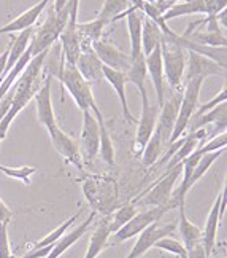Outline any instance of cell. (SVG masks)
Instances as JSON below:
<instances>
[{
  "label": "cell",
  "mask_w": 227,
  "mask_h": 258,
  "mask_svg": "<svg viewBox=\"0 0 227 258\" xmlns=\"http://www.w3.org/2000/svg\"><path fill=\"white\" fill-rule=\"evenodd\" d=\"M176 231V225L175 223H167V225H161L159 220L151 223L150 226H146L145 230L137 234L138 239L135 241L132 250L129 252L126 258H140L142 255H145L148 250L154 247V244L162 239V237L172 236Z\"/></svg>",
  "instance_id": "cell-12"
},
{
  "label": "cell",
  "mask_w": 227,
  "mask_h": 258,
  "mask_svg": "<svg viewBox=\"0 0 227 258\" xmlns=\"http://www.w3.org/2000/svg\"><path fill=\"white\" fill-rule=\"evenodd\" d=\"M225 97H227V89H225V85L221 88V91L216 94L211 101H208V102H205V104H202L200 107H197V110H195V113L192 115V116H199V115H203V113H206V112H210V110H213L214 107H218L219 104H224L225 102Z\"/></svg>",
  "instance_id": "cell-41"
},
{
  "label": "cell",
  "mask_w": 227,
  "mask_h": 258,
  "mask_svg": "<svg viewBox=\"0 0 227 258\" xmlns=\"http://www.w3.org/2000/svg\"><path fill=\"white\" fill-rule=\"evenodd\" d=\"M123 18L127 21V31H129V38H131V59H135L138 54H142V24L145 15L134 5L129 7L124 12Z\"/></svg>",
  "instance_id": "cell-22"
},
{
  "label": "cell",
  "mask_w": 227,
  "mask_h": 258,
  "mask_svg": "<svg viewBox=\"0 0 227 258\" xmlns=\"http://www.w3.org/2000/svg\"><path fill=\"white\" fill-rule=\"evenodd\" d=\"M157 115H159V105H151L150 102L142 104V116L137 121V133H135V145L134 150L137 155H142L146 142L150 141L153 136L156 123H157Z\"/></svg>",
  "instance_id": "cell-17"
},
{
  "label": "cell",
  "mask_w": 227,
  "mask_h": 258,
  "mask_svg": "<svg viewBox=\"0 0 227 258\" xmlns=\"http://www.w3.org/2000/svg\"><path fill=\"white\" fill-rule=\"evenodd\" d=\"M49 51V49H48ZM48 51H43L40 54H37L31 59V62L27 64V67L23 71V74L19 75V78L15 82L13 88V101L10 105L8 112L2 116L0 120V144L7 137L8 129L15 121V118L23 112V108L32 101L35 93L38 91V88L42 86L40 74L45 64V59Z\"/></svg>",
  "instance_id": "cell-1"
},
{
  "label": "cell",
  "mask_w": 227,
  "mask_h": 258,
  "mask_svg": "<svg viewBox=\"0 0 227 258\" xmlns=\"http://www.w3.org/2000/svg\"><path fill=\"white\" fill-rule=\"evenodd\" d=\"M143 2L151 4V5H159V4H162V2H164V0H143Z\"/></svg>",
  "instance_id": "cell-49"
},
{
  "label": "cell",
  "mask_w": 227,
  "mask_h": 258,
  "mask_svg": "<svg viewBox=\"0 0 227 258\" xmlns=\"http://www.w3.org/2000/svg\"><path fill=\"white\" fill-rule=\"evenodd\" d=\"M131 4L135 7V8H138L142 12V7H143V0H131Z\"/></svg>",
  "instance_id": "cell-48"
},
{
  "label": "cell",
  "mask_w": 227,
  "mask_h": 258,
  "mask_svg": "<svg viewBox=\"0 0 227 258\" xmlns=\"http://www.w3.org/2000/svg\"><path fill=\"white\" fill-rule=\"evenodd\" d=\"M98 129H100V144H98V153H100L102 160L108 166H115V147L111 142L110 133H108V127L105 121L98 123Z\"/></svg>",
  "instance_id": "cell-37"
},
{
  "label": "cell",
  "mask_w": 227,
  "mask_h": 258,
  "mask_svg": "<svg viewBox=\"0 0 227 258\" xmlns=\"http://www.w3.org/2000/svg\"><path fill=\"white\" fill-rule=\"evenodd\" d=\"M162 37H164V34L161 31V27L154 21H151L150 18L145 16L143 24H142V51H143V54L148 56L153 49L161 46Z\"/></svg>",
  "instance_id": "cell-31"
},
{
  "label": "cell",
  "mask_w": 227,
  "mask_h": 258,
  "mask_svg": "<svg viewBox=\"0 0 227 258\" xmlns=\"http://www.w3.org/2000/svg\"><path fill=\"white\" fill-rule=\"evenodd\" d=\"M49 0H40L38 4H35L34 7H31L29 10H26L24 13H21L18 18H15L13 21L7 23L5 26L0 27V35L2 34H15V32H21L24 29L34 27L37 19L40 18V15L43 13V10L48 7Z\"/></svg>",
  "instance_id": "cell-21"
},
{
  "label": "cell",
  "mask_w": 227,
  "mask_h": 258,
  "mask_svg": "<svg viewBox=\"0 0 227 258\" xmlns=\"http://www.w3.org/2000/svg\"><path fill=\"white\" fill-rule=\"evenodd\" d=\"M181 101V94H175L172 99L164 102L159 107V115H157V123H156V131L159 133L164 145L169 144V139L172 136L173 126L176 121V115H178V107Z\"/></svg>",
  "instance_id": "cell-19"
},
{
  "label": "cell",
  "mask_w": 227,
  "mask_h": 258,
  "mask_svg": "<svg viewBox=\"0 0 227 258\" xmlns=\"http://www.w3.org/2000/svg\"><path fill=\"white\" fill-rule=\"evenodd\" d=\"M180 209V222H178V231L181 236V242L187 250H191L192 247L202 242V230L197 225H194L186 215L184 204L178 206Z\"/></svg>",
  "instance_id": "cell-27"
},
{
  "label": "cell",
  "mask_w": 227,
  "mask_h": 258,
  "mask_svg": "<svg viewBox=\"0 0 227 258\" xmlns=\"http://www.w3.org/2000/svg\"><path fill=\"white\" fill-rule=\"evenodd\" d=\"M102 74H103V78L111 85V88L115 89L116 96L120 97V102H121V107H123V115H124V120L129 121V123H137L135 116L132 115L131 108H129V104H127V97H126V74L124 72H120V71H113L110 67H105L102 69Z\"/></svg>",
  "instance_id": "cell-25"
},
{
  "label": "cell",
  "mask_w": 227,
  "mask_h": 258,
  "mask_svg": "<svg viewBox=\"0 0 227 258\" xmlns=\"http://www.w3.org/2000/svg\"><path fill=\"white\" fill-rule=\"evenodd\" d=\"M72 2L73 0H68V4L61 10V12H54L51 8L45 19V23H42V26H38V27H34L32 40L29 43L32 56L48 51V49L53 46V43H56L59 40V35H61V32L64 31V26L68 19V15H70Z\"/></svg>",
  "instance_id": "cell-3"
},
{
  "label": "cell",
  "mask_w": 227,
  "mask_h": 258,
  "mask_svg": "<svg viewBox=\"0 0 227 258\" xmlns=\"http://www.w3.org/2000/svg\"><path fill=\"white\" fill-rule=\"evenodd\" d=\"M0 258H13L8 239V225H0Z\"/></svg>",
  "instance_id": "cell-42"
},
{
  "label": "cell",
  "mask_w": 227,
  "mask_h": 258,
  "mask_svg": "<svg viewBox=\"0 0 227 258\" xmlns=\"http://www.w3.org/2000/svg\"><path fill=\"white\" fill-rule=\"evenodd\" d=\"M224 77L225 69L221 67L213 59L199 54L195 51H186V71H184V80H192V78H200L206 80L210 77Z\"/></svg>",
  "instance_id": "cell-11"
},
{
  "label": "cell",
  "mask_w": 227,
  "mask_h": 258,
  "mask_svg": "<svg viewBox=\"0 0 227 258\" xmlns=\"http://www.w3.org/2000/svg\"><path fill=\"white\" fill-rule=\"evenodd\" d=\"M15 212L10 209V207L5 204V201L0 198V225H10V222L13 220Z\"/></svg>",
  "instance_id": "cell-44"
},
{
  "label": "cell",
  "mask_w": 227,
  "mask_h": 258,
  "mask_svg": "<svg viewBox=\"0 0 227 258\" xmlns=\"http://www.w3.org/2000/svg\"><path fill=\"white\" fill-rule=\"evenodd\" d=\"M95 215H97V214L92 212L83 223H80L78 226H75L72 231H68L67 234H64V236L61 237V239H57V241L54 242V245H53L51 252H49L45 258H59L62 253H65L76 241H80L81 237H83L87 231H89L91 225H92L94 220H95Z\"/></svg>",
  "instance_id": "cell-20"
},
{
  "label": "cell",
  "mask_w": 227,
  "mask_h": 258,
  "mask_svg": "<svg viewBox=\"0 0 227 258\" xmlns=\"http://www.w3.org/2000/svg\"><path fill=\"white\" fill-rule=\"evenodd\" d=\"M81 212H78V214H75V215H72L70 218H67V220L64 222V223H61L54 231H51L49 234H46L42 241H37L35 244H34V247L32 249H40V247H46V245H51V244H54L57 239H61V237L65 234V231H68L70 230V226H73L75 225V222H76V218H78V215H80Z\"/></svg>",
  "instance_id": "cell-38"
},
{
  "label": "cell",
  "mask_w": 227,
  "mask_h": 258,
  "mask_svg": "<svg viewBox=\"0 0 227 258\" xmlns=\"http://www.w3.org/2000/svg\"><path fill=\"white\" fill-rule=\"evenodd\" d=\"M92 51L97 54V57L100 59V62L105 67H110L113 71H120V72H127L131 67L132 59L131 56L121 51L120 48L115 46L113 43L106 42V40H97L92 43Z\"/></svg>",
  "instance_id": "cell-14"
},
{
  "label": "cell",
  "mask_w": 227,
  "mask_h": 258,
  "mask_svg": "<svg viewBox=\"0 0 227 258\" xmlns=\"http://www.w3.org/2000/svg\"><path fill=\"white\" fill-rule=\"evenodd\" d=\"M162 147H164L162 139H161L159 133L154 129L153 136L150 137V141L146 142L143 152H142V161L146 167H151L159 161L161 153H162Z\"/></svg>",
  "instance_id": "cell-33"
},
{
  "label": "cell",
  "mask_w": 227,
  "mask_h": 258,
  "mask_svg": "<svg viewBox=\"0 0 227 258\" xmlns=\"http://www.w3.org/2000/svg\"><path fill=\"white\" fill-rule=\"evenodd\" d=\"M137 212H138L137 211V204L134 201L132 203H127L124 206L116 207V211L113 214L108 215V218H110V230H111V234L116 233L123 225H126L127 222H129Z\"/></svg>",
  "instance_id": "cell-35"
},
{
  "label": "cell",
  "mask_w": 227,
  "mask_h": 258,
  "mask_svg": "<svg viewBox=\"0 0 227 258\" xmlns=\"http://www.w3.org/2000/svg\"><path fill=\"white\" fill-rule=\"evenodd\" d=\"M146 78H148L146 61H145V54L142 53L135 59H132L129 71L126 72V82L137 86L138 93L142 96V104L150 102V97H148V91H146Z\"/></svg>",
  "instance_id": "cell-26"
},
{
  "label": "cell",
  "mask_w": 227,
  "mask_h": 258,
  "mask_svg": "<svg viewBox=\"0 0 227 258\" xmlns=\"http://www.w3.org/2000/svg\"><path fill=\"white\" fill-rule=\"evenodd\" d=\"M83 129L80 137V155L83 163H94L98 155V144H100V129L98 121L91 110H83Z\"/></svg>",
  "instance_id": "cell-10"
},
{
  "label": "cell",
  "mask_w": 227,
  "mask_h": 258,
  "mask_svg": "<svg viewBox=\"0 0 227 258\" xmlns=\"http://www.w3.org/2000/svg\"><path fill=\"white\" fill-rule=\"evenodd\" d=\"M191 121H192V129H191V131H195V129L205 127L206 124H211V123L216 124V123H219V121H227L225 120V102L224 104H219L218 107H214L213 110L206 112L203 115L192 116Z\"/></svg>",
  "instance_id": "cell-36"
},
{
  "label": "cell",
  "mask_w": 227,
  "mask_h": 258,
  "mask_svg": "<svg viewBox=\"0 0 227 258\" xmlns=\"http://www.w3.org/2000/svg\"><path fill=\"white\" fill-rule=\"evenodd\" d=\"M0 172H4L7 177L15 178V180L23 182L24 185H31V178L32 175L37 172L35 166H21V167H10V166H4L0 164Z\"/></svg>",
  "instance_id": "cell-39"
},
{
  "label": "cell",
  "mask_w": 227,
  "mask_h": 258,
  "mask_svg": "<svg viewBox=\"0 0 227 258\" xmlns=\"http://www.w3.org/2000/svg\"><path fill=\"white\" fill-rule=\"evenodd\" d=\"M129 7H132L131 0H105L102 5V10L97 15V19L103 21L105 26L111 24V23L118 21V19H123L124 12Z\"/></svg>",
  "instance_id": "cell-32"
},
{
  "label": "cell",
  "mask_w": 227,
  "mask_h": 258,
  "mask_svg": "<svg viewBox=\"0 0 227 258\" xmlns=\"http://www.w3.org/2000/svg\"><path fill=\"white\" fill-rule=\"evenodd\" d=\"M187 258H208V256H206V253H205V249H203L202 242L197 244L195 247H192L191 250H187Z\"/></svg>",
  "instance_id": "cell-45"
},
{
  "label": "cell",
  "mask_w": 227,
  "mask_h": 258,
  "mask_svg": "<svg viewBox=\"0 0 227 258\" xmlns=\"http://www.w3.org/2000/svg\"><path fill=\"white\" fill-rule=\"evenodd\" d=\"M224 211H225V188H222L218 198L214 200L210 214L206 217L205 228L202 230V245L205 249L206 256L211 255L216 245V236H218V228H219L221 217L224 215Z\"/></svg>",
  "instance_id": "cell-13"
},
{
  "label": "cell",
  "mask_w": 227,
  "mask_h": 258,
  "mask_svg": "<svg viewBox=\"0 0 227 258\" xmlns=\"http://www.w3.org/2000/svg\"><path fill=\"white\" fill-rule=\"evenodd\" d=\"M172 206H156V207H148L146 211L137 212L129 222L123 225L116 233L110 236V245L111 244H121L124 241H129L137 234H140L146 226H150L151 223L161 220L164 214L172 211Z\"/></svg>",
  "instance_id": "cell-8"
},
{
  "label": "cell",
  "mask_w": 227,
  "mask_h": 258,
  "mask_svg": "<svg viewBox=\"0 0 227 258\" xmlns=\"http://www.w3.org/2000/svg\"><path fill=\"white\" fill-rule=\"evenodd\" d=\"M110 236H111L110 218H108V215H102V218L98 220L91 234L89 245H87V250L83 258H97L110 245Z\"/></svg>",
  "instance_id": "cell-23"
},
{
  "label": "cell",
  "mask_w": 227,
  "mask_h": 258,
  "mask_svg": "<svg viewBox=\"0 0 227 258\" xmlns=\"http://www.w3.org/2000/svg\"><path fill=\"white\" fill-rule=\"evenodd\" d=\"M51 78H53L51 74L46 75L42 86L38 88V91L34 96V101L37 105V118L45 126L46 131H51V129L59 126L54 116V108L51 101Z\"/></svg>",
  "instance_id": "cell-16"
},
{
  "label": "cell",
  "mask_w": 227,
  "mask_h": 258,
  "mask_svg": "<svg viewBox=\"0 0 227 258\" xmlns=\"http://www.w3.org/2000/svg\"><path fill=\"white\" fill-rule=\"evenodd\" d=\"M186 38L206 46H227V38L224 31H194Z\"/></svg>",
  "instance_id": "cell-34"
},
{
  "label": "cell",
  "mask_w": 227,
  "mask_h": 258,
  "mask_svg": "<svg viewBox=\"0 0 227 258\" xmlns=\"http://www.w3.org/2000/svg\"><path fill=\"white\" fill-rule=\"evenodd\" d=\"M191 15H205L203 0H178L175 2L167 12L162 15L164 21L180 18V16H191Z\"/></svg>",
  "instance_id": "cell-30"
},
{
  "label": "cell",
  "mask_w": 227,
  "mask_h": 258,
  "mask_svg": "<svg viewBox=\"0 0 227 258\" xmlns=\"http://www.w3.org/2000/svg\"><path fill=\"white\" fill-rule=\"evenodd\" d=\"M154 247L156 249L164 250V252H169V253L175 255L176 258H187V249L183 245V242L173 239V237H170V236L159 239L154 244Z\"/></svg>",
  "instance_id": "cell-40"
},
{
  "label": "cell",
  "mask_w": 227,
  "mask_h": 258,
  "mask_svg": "<svg viewBox=\"0 0 227 258\" xmlns=\"http://www.w3.org/2000/svg\"><path fill=\"white\" fill-rule=\"evenodd\" d=\"M7 59H8V46L0 53V80L4 78V72H5V66H7Z\"/></svg>",
  "instance_id": "cell-46"
},
{
  "label": "cell",
  "mask_w": 227,
  "mask_h": 258,
  "mask_svg": "<svg viewBox=\"0 0 227 258\" xmlns=\"http://www.w3.org/2000/svg\"><path fill=\"white\" fill-rule=\"evenodd\" d=\"M145 61H146L148 77L151 78V82L154 85L157 105L161 107L165 102V91H167V83H165L164 67H162V56H161V46H157L150 54L145 56Z\"/></svg>",
  "instance_id": "cell-18"
},
{
  "label": "cell",
  "mask_w": 227,
  "mask_h": 258,
  "mask_svg": "<svg viewBox=\"0 0 227 258\" xmlns=\"http://www.w3.org/2000/svg\"><path fill=\"white\" fill-rule=\"evenodd\" d=\"M51 75H54L57 80L61 82V85L67 89L68 94L73 97L75 104L78 105V108H80L81 112L83 110L94 112L98 107L94 99L91 85L81 77V74L76 71L75 66L64 62V59H62L61 66H59V71Z\"/></svg>",
  "instance_id": "cell-4"
},
{
  "label": "cell",
  "mask_w": 227,
  "mask_h": 258,
  "mask_svg": "<svg viewBox=\"0 0 227 258\" xmlns=\"http://www.w3.org/2000/svg\"><path fill=\"white\" fill-rule=\"evenodd\" d=\"M67 4H68V0H54V7H53V10H54V12H61V10H62Z\"/></svg>",
  "instance_id": "cell-47"
},
{
  "label": "cell",
  "mask_w": 227,
  "mask_h": 258,
  "mask_svg": "<svg viewBox=\"0 0 227 258\" xmlns=\"http://www.w3.org/2000/svg\"><path fill=\"white\" fill-rule=\"evenodd\" d=\"M180 174H181V163L170 167V169H167L159 180L154 185H151L146 191H143L134 203L146 206V207L172 206L175 209L176 204L172 203V195L175 191V183L178 180Z\"/></svg>",
  "instance_id": "cell-7"
},
{
  "label": "cell",
  "mask_w": 227,
  "mask_h": 258,
  "mask_svg": "<svg viewBox=\"0 0 227 258\" xmlns=\"http://www.w3.org/2000/svg\"><path fill=\"white\" fill-rule=\"evenodd\" d=\"M76 29H78V35H80L81 51H89V49H92V43L102 38L105 23L95 18L94 21L76 23Z\"/></svg>",
  "instance_id": "cell-29"
},
{
  "label": "cell",
  "mask_w": 227,
  "mask_h": 258,
  "mask_svg": "<svg viewBox=\"0 0 227 258\" xmlns=\"http://www.w3.org/2000/svg\"><path fill=\"white\" fill-rule=\"evenodd\" d=\"M173 2H178V0H173Z\"/></svg>",
  "instance_id": "cell-50"
},
{
  "label": "cell",
  "mask_w": 227,
  "mask_h": 258,
  "mask_svg": "<svg viewBox=\"0 0 227 258\" xmlns=\"http://www.w3.org/2000/svg\"><path fill=\"white\" fill-rule=\"evenodd\" d=\"M78 5H80V0H73L72 8H70V15L64 26V31L59 35V40L62 45V59L64 62L75 66L78 57L81 54V43H80V35H78Z\"/></svg>",
  "instance_id": "cell-9"
},
{
  "label": "cell",
  "mask_w": 227,
  "mask_h": 258,
  "mask_svg": "<svg viewBox=\"0 0 227 258\" xmlns=\"http://www.w3.org/2000/svg\"><path fill=\"white\" fill-rule=\"evenodd\" d=\"M161 56L165 83H169L173 91H180L184 83L186 49L181 48L172 37L164 35L161 42Z\"/></svg>",
  "instance_id": "cell-5"
},
{
  "label": "cell",
  "mask_w": 227,
  "mask_h": 258,
  "mask_svg": "<svg viewBox=\"0 0 227 258\" xmlns=\"http://www.w3.org/2000/svg\"><path fill=\"white\" fill-rule=\"evenodd\" d=\"M75 67L89 85L100 83L103 80V74H102L103 64L100 62V59L97 57V54L92 49H89V51H81Z\"/></svg>",
  "instance_id": "cell-24"
},
{
  "label": "cell",
  "mask_w": 227,
  "mask_h": 258,
  "mask_svg": "<svg viewBox=\"0 0 227 258\" xmlns=\"http://www.w3.org/2000/svg\"><path fill=\"white\" fill-rule=\"evenodd\" d=\"M12 35V42L8 45V59H7V66H5V72L4 75L15 66V62L18 61L19 57L24 54V51L27 49L29 43L32 40V35H34V27H29V29H24V31L19 32V35Z\"/></svg>",
  "instance_id": "cell-28"
},
{
  "label": "cell",
  "mask_w": 227,
  "mask_h": 258,
  "mask_svg": "<svg viewBox=\"0 0 227 258\" xmlns=\"http://www.w3.org/2000/svg\"><path fill=\"white\" fill-rule=\"evenodd\" d=\"M49 139H51V144L56 148V152L61 155L67 163L73 164L78 171H84L83 167V160L80 155V147L73 141V139L68 136L67 133H64L61 126H56L51 131H48Z\"/></svg>",
  "instance_id": "cell-15"
},
{
  "label": "cell",
  "mask_w": 227,
  "mask_h": 258,
  "mask_svg": "<svg viewBox=\"0 0 227 258\" xmlns=\"http://www.w3.org/2000/svg\"><path fill=\"white\" fill-rule=\"evenodd\" d=\"M205 16H216L227 7V0H203Z\"/></svg>",
  "instance_id": "cell-43"
},
{
  "label": "cell",
  "mask_w": 227,
  "mask_h": 258,
  "mask_svg": "<svg viewBox=\"0 0 227 258\" xmlns=\"http://www.w3.org/2000/svg\"><path fill=\"white\" fill-rule=\"evenodd\" d=\"M81 188L86 201L91 204L95 214L110 215L116 211L120 203V185L111 175L84 174Z\"/></svg>",
  "instance_id": "cell-2"
},
{
  "label": "cell",
  "mask_w": 227,
  "mask_h": 258,
  "mask_svg": "<svg viewBox=\"0 0 227 258\" xmlns=\"http://www.w3.org/2000/svg\"><path fill=\"white\" fill-rule=\"evenodd\" d=\"M202 85H203V80H200V78L184 80V83H183L184 91L181 94L178 115H176V121H175V126H173V131H172V136H170L169 144H167V145H172L173 142L178 141V139H181L184 131H186V127L189 126L191 118L195 113L197 107H199V96H200Z\"/></svg>",
  "instance_id": "cell-6"
}]
</instances>
